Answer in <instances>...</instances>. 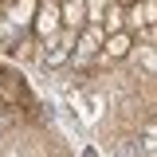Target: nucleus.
I'll list each match as a JSON object with an SVG mask.
<instances>
[{"mask_svg": "<svg viewBox=\"0 0 157 157\" xmlns=\"http://www.w3.org/2000/svg\"><path fill=\"white\" fill-rule=\"evenodd\" d=\"M130 51H134V32H130V28L106 32V43H102V51L90 59V67H114L122 59H130Z\"/></svg>", "mask_w": 157, "mask_h": 157, "instance_id": "2", "label": "nucleus"}, {"mask_svg": "<svg viewBox=\"0 0 157 157\" xmlns=\"http://www.w3.org/2000/svg\"><path fill=\"white\" fill-rule=\"evenodd\" d=\"M157 24V0H134V4H126V28L137 32V28H149Z\"/></svg>", "mask_w": 157, "mask_h": 157, "instance_id": "3", "label": "nucleus"}, {"mask_svg": "<svg viewBox=\"0 0 157 157\" xmlns=\"http://www.w3.org/2000/svg\"><path fill=\"white\" fill-rule=\"evenodd\" d=\"M106 8H110V0H86V24H102Z\"/></svg>", "mask_w": 157, "mask_h": 157, "instance_id": "7", "label": "nucleus"}, {"mask_svg": "<svg viewBox=\"0 0 157 157\" xmlns=\"http://www.w3.org/2000/svg\"><path fill=\"white\" fill-rule=\"evenodd\" d=\"M63 32V20H59V0H39L36 20H32V36L39 47H51L55 36Z\"/></svg>", "mask_w": 157, "mask_h": 157, "instance_id": "1", "label": "nucleus"}, {"mask_svg": "<svg viewBox=\"0 0 157 157\" xmlns=\"http://www.w3.org/2000/svg\"><path fill=\"white\" fill-rule=\"evenodd\" d=\"M20 36H24V32H20L16 24H12V20L4 16V12H0V47H4V51H16Z\"/></svg>", "mask_w": 157, "mask_h": 157, "instance_id": "6", "label": "nucleus"}, {"mask_svg": "<svg viewBox=\"0 0 157 157\" xmlns=\"http://www.w3.org/2000/svg\"><path fill=\"white\" fill-rule=\"evenodd\" d=\"M102 28H106V32H122V28H126V4H122V0H110V8H106V16H102Z\"/></svg>", "mask_w": 157, "mask_h": 157, "instance_id": "5", "label": "nucleus"}, {"mask_svg": "<svg viewBox=\"0 0 157 157\" xmlns=\"http://www.w3.org/2000/svg\"><path fill=\"white\" fill-rule=\"evenodd\" d=\"M36 8H39V0H12V4H0V12L12 20L20 32H28V28H32V20H36Z\"/></svg>", "mask_w": 157, "mask_h": 157, "instance_id": "4", "label": "nucleus"}]
</instances>
